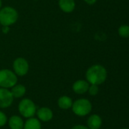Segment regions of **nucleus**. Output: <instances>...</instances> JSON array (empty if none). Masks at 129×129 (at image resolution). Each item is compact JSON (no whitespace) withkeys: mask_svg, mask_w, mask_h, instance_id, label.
Here are the masks:
<instances>
[{"mask_svg":"<svg viewBox=\"0 0 129 129\" xmlns=\"http://www.w3.org/2000/svg\"><path fill=\"white\" fill-rule=\"evenodd\" d=\"M122 129H129V128H122Z\"/></svg>","mask_w":129,"mask_h":129,"instance_id":"5701e85b","label":"nucleus"},{"mask_svg":"<svg viewBox=\"0 0 129 129\" xmlns=\"http://www.w3.org/2000/svg\"><path fill=\"white\" fill-rule=\"evenodd\" d=\"M13 96L8 88H0V108L9 107L13 103Z\"/></svg>","mask_w":129,"mask_h":129,"instance_id":"0eeeda50","label":"nucleus"},{"mask_svg":"<svg viewBox=\"0 0 129 129\" xmlns=\"http://www.w3.org/2000/svg\"><path fill=\"white\" fill-rule=\"evenodd\" d=\"M2 0H0V9L2 8Z\"/></svg>","mask_w":129,"mask_h":129,"instance_id":"4be33fe9","label":"nucleus"},{"mask_svg":"<svg viewBox=\"0 0 129 129\" xmlns=\"http://www.w3.org/2000/svg\"><path fill=\"white\" fill-rule=\"evenodd\" d=\"M87 5H92L94 4H95L97 2V0H84Z\"/></svg>","mask_w":129,"mask_h":129,"instance_id":"412c9836","label":"nucleus"},{"mask_svg":"<svg viewBox=\"0 0 129 129\" xmlns=\"http://www.w3.org/2000/svg\"><path fill=\"white\" fill-rule=\"evenodd\" d=\"M89 86H90V84H89V82L87 81L80 79V80L76 81L73 84L72 89L76 94H83L86 93L88 91Z\"/></svg>","mask_w":129,"mask_h":129,"instance_id":"6e6552de","label":"nucleus"},{"mask_svg":"<svg viewBox=\"0 0 129 129\" xmlns=\"http://www.w3.org/2000/svg\"><path fill=\"white\" fill-rule=\"evenodd\" d=\"M18 19V13L14 8L6 6L0 9V24L10 26L14 24Z\"/></svg>","mask_w":129,"mask_h":129,"instance_id":"f03ea898","label":"nucleus"},{"mask_svg":"<svg viewBox=\"0 0 129 129\" xmlns=\"http://www.w3.org/2000/svg\"><path fill=\"white\" fill-rule=\"evenodd\" d=\"M102 125V119L97 114L90 116L87 119V127L89 129H100Z\"/></svg>","mask_w":129,"mask_h":129,"instance_id":"9b49d317","label":"nucleus"},{"mask_svg":"<svg viewBox=\"0 0 129 129\" xmlns=\"http://www.w3.org/2000/svg\"><path fill=\"white\" fill-rule=\"evenodd\" d=\"M18 110L21 115L25 118H31L36 113V107L35 104L28 98L21 101L18 105Z\"/></svg>","mask_w":129,"mask_h":129,"instance_id":"39448f33","label":"nucleus"},{"mask_svg":"<svg viewBox=\"0 0 129 129\" xmlns=\"http://www.w3.org/2000/svg\"><path fill=\"white\" fill-rule=\"evenodd\" d=\"M17 75L11 70L3 69L0 70V87L4 88H12L17 84Z\"/></svg>","mask_w":129,"mask_h":129,"instance_id":"20e7f679","label":"nucleus"},{"mask_svg":"<svg viewBox=\"0 0 129 129\" xmlns=\"http://www.w3.org/2000/svg\"><path fill=\"white\" fill-rule=\"evenodd\" d=\"M59 6L65 13H71L75 8V0H59Z\"/></svg>","mask_w":129,"mask_h":129,"instance_id":"9d476101","label":"nucleus"},{"mask_svg":"<svg viewBox=\"0 0 129 129\" xmlns=\"http://www.w3.org/2000/svg\"><path fill=\"white\" fill-rule=\"evenodd\" d=\"M118 33L119 36L122 38H128L129 37V26L126 24H123L119 26L118 29Z\"/></svg>","mask_w":129,"mask_h":129,"instance_id":"dca6fc26","label":"nucleus"},{"mask_svg":"<svg viewBox=\"0 0 129 129\" xmlns=\"http://www.w3.org/2000/svg\"><path fill=\"white\" fill-rule=\"evenodd\" d=\"M72 110L74 113L78 116H85L92 110V104L90 101L85 98L75 101L72 104Z\"/></svg>","mask_w":129,"mask_h":129,"instance_id":"7ed1b4c3","label":"nucleus"},{"mask_svg":"<svg viewBox=\"0 0 129 129\" xmlns=\"http://www.w3.org/2000/svg\"><path fill=\"white\" fill-rule=\"evenodd\" d=\"M71 129H89L87 126H84L82 125H77L75 126H74Z\"/></svg>","mask_w":129,"mask_h":129,"instance_id":"6ab92c4d","label":"nucleus"},{"mask_svg":"<svg viewBox=\"0 0 129 129\" xmlns=\"http://www.w3.org/2000/svg\"><path fill=\"white\" fill-rule=\"evenodd\" d=\"M87 91L89 92V94L91 96H95L99 92V87L97 85H90L89 86V88H88Z\"/></svg>","mask_w":129,"mask_h":129,"instance_id":"f3484780","label":"nucleus"},{"mask_svg":"<svg viewBox=\"0 0 129 129\" xmlns=\"http://www.w3.org/2000/svg\"><path fill=\"white\" fill-rule=\"evenodd\" d=\"M0 25H1V24H0Z\"/></svg>","mask_w":129,"mask_h":129,"instance_id":"393cba45","label":"nucleus"},{"mask_svg":"<svg viewBox=\"0 0 129 129\" xmlns=\"http://www.w3.org/2000/svg\"><path fill=\"white\" fill-rule=\"evenodd\" d=\"M23 129H41V124L36 118H29L24 125Z\"/></svg>","mask_w":129,"mask_h":129,"instance_id":"2eb2a0df","label":"nucleus"},{"mask_svg":"<svg viewBox=\"0 0 129 129\" xmlns=\"http://www.w3.org/2000/svg\"><path fill=\"white\" fill-rule=\"evenodd\" d=\"M7 122V116L5 114L0 111V127L4 126Z\"/></svg>","mask_w":129,"mask_h":129,"instance_id":"a211bd4d","label":"nucleus"},{"mask_svg":"<svg viewBox=\"0 0 129 129\" xmlns=\"http://www.w3.org/2000/svg\"><path fill=\"white\" fill-rule=\"evenodd\" d=\"M34 1H36V0H34Z\"/></svg>","mask_w":129,"mask_h":129,"instance_id":"b1692460","label":"nucleus"},{"mask_svg":"<svg viewBox=\"0 0 129 129\" xmlns=\"http://www.w3.org/2000/svg\"><path fill=\"white\" fill-rule=\"evenodd\" d=\"M107 78V71L106 68L100 64H95L88 68L86 72L87 81L90 85H101Z\"/></svg>","mask_w":129,"mask_h":129,"instance_id":"f257e3e1","label":"nucleus"},{"mask_svg":"<svg viewBox=\"0 0 129 129\" xmlns=\"http://www.w3.org/2000/svg\"><path fill=\"white\" fill-rule=\"evenodd\" d=\"M11 93L13 96V98H21L24 95L26 92V88L23 85H15L12 88H11Z\"/></svg>","mask_w":129,"mask_h":129,"instance_id":"ddd939ff","label":"nucleus"},{"mask_svg":"<svg viewBox=\"0 0 129 129\" xmlns=\"http://www.w3.org/2000/svg\"><path fill=\"white\" fill-rule=\"evenodd\" d=\"M37 117L43 122H48L53 117L52 111L48 107H41L36 111Z\"/></svg>","mask_w":129,"mask_h":129,"instance_id":"1a4fd4ad","label":"nucleus"},{"mask_svg":"<svg viewBox=\"0 0 129 129\" xmlns=\"http://www.w3.org/2000/svg\"><path fill=\"white\" fill-rule=\"evenodd\" d=\"M14 73L19 76H25L29 70V63L24 57H17L13 62Z\"/></svg>","mask_w":129,"mask_h":129,"instance_id":"423d86ee","label":"nucleus"},{"mask_svg":"<svg viewBox=\"0 0 129 129\" xmlns=\"http://www.w3.org/2000/svg\"><path fill=\"white\" fill-rule=\"evenodd\" d=\"M9 29H10L9 26H2V33H5V34L8 33L9 32Z\"/></svg>","mask_w":129,"mask_h":129,"instance_id":"aec40b11","label":"nucleus"},{"mask_svg":"<svg viewBox=\"0 0 129 129\" xmlns=\"http://www.w3.org/2000/svg\"><path fill=\"white\" fill-rule=\"evenodd\" d=\"M73 101L72 99L68 96H62L59 98L58 101V105L61 109L63 110H68L72 107Z\"/></svg>","mask_w":129,"mask_h":129,"instance_id":"4468645a","label":"nucleus"},{"mask_svg":"<svg viewBox=\"0 0 129 129\" xmlns=\"http://www.w3.org/2000/svg\"><path fill=\"white\" fill-rule=\"evenodd\" d=\"M24 122L18 116H12L8 120V125L11 129H23Z\"/></svg>","mask_w":129,"mask_h":129,"instance_id":"f8f14e48","label":"nucleus"}]
</instances>
